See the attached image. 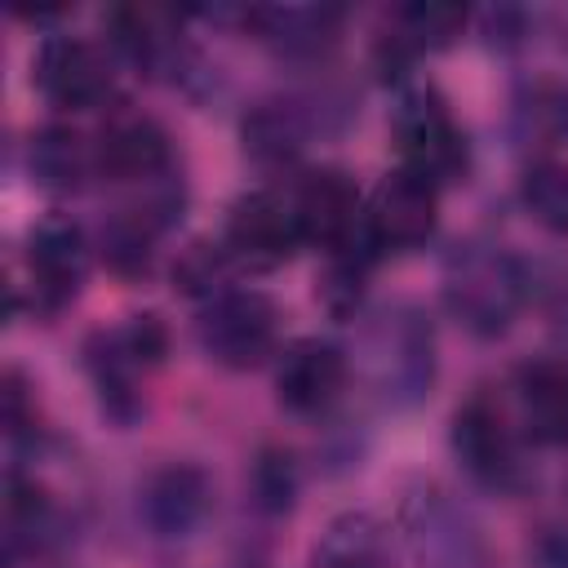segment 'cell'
Segmentation results:
<instances>
[{"label":"cell","mask_w":568,"mask_h":568,"mask_svg":"<svg viewBox=\"0 0 568 568\" xmlns=\"http://www.w3.org/2000/svg\"><path fill=\"white\" fill-rule=\"evenodd\" d=\"M359 342H355V368L368 386V395L386 413H408L435 390L439 373V346L435 324L417 302H386L368 315H359Z\"/></svg>","instance_id":"6da1fadb"},{"label":"cell","mask_w":568,"mask_h":568,"mask_svg":"<svg viewBox=\"0 0 568 568\" xmlns=\"http://www.w3.org/2000/svg\"><path fill=\"white\" fill-rule=\"evenodd\" d=\"M444 311L479 342L506 337L537 293V271L497 240H466L444 257Z\"/></svg>","instance_id":"7a4b0ae2"},{"label":"cell","mask_w":568,"mask_h":568,"mask_svg":"<svg viewBox=\"0 0 568 568\" xmlns=\"http://www.w3.org/2000/svg\"><path fill=\"white\" fill-rule=\"evenodd\" d=\"M390 142L399 155V169L435 182L439 191L466 178L470 169V142L457 124L448 98L426 80H404L395 111H390Z\"/></svg>","instance_id":"3957f363"},{"label":"cell","mask_w":568,"mask_h":568,"mask_svg":"<svg viewBox=\"0 0 568 568\" xmlns=\"http://www.w3.org/2000/svg\"><path fill=\"white\" fill-rule=\"evenodd\" d=\"M448 448L470 484L501 497L528 488V439L519 435L510 408L497 395L475 390L457 404L448 422Z\"/></svg>","instance_id":"277c9868"},{"label":"cell","mask_w":568,"mask_h":568,"mask_svg":"<svg viewBox=\"0 0 568 568\" xmlns=\"http://www.w3.org/2000/svg\"><path fill=\"white\" fill-rule=\"evenodd\" d=\"M93 266V240L89 231L67 217V213H49L27 231V248H22V284H9V306L18 311L22 293L36 320H53L62 315Z\"/></svg>","instance_id":"5b68a950"},{"label":"cell","mask_w":568,"mask_h":568,"mask_svg":"<svg viewBox=\"0 0 568 568\" xmlns=\"http://www.w3.org/2000/svg\"><path fill=\"white\" fill-rule=\"evenodd\" d=\"M195 342L204 359L226 373L262 368L280 355V306L262 288L231 284L217 297L200 302Z\"/></svg>","instance_id":"8992f818"},{"label":"cell","mask_w":568,"mask_h":568,"mask_svg":"<svg viewBox=\"0 0 568 568\" xmlns=\"http://www.w3.org/2000/svg\"><path fill=\"white\" fill-rule=\"evenodd\" d=\"M399 537L417 568H484L488 559L475 515L439 484H413L404 493Z\"/></svg>","instance_id":"52a82bcc"},{"label":"cell","mask_w":568,"mask_h":568,"mask_svg":"<svg viewBox=\"0 0 568 568\" xmlns=\"http://www.w3.org/2000/svg\"><path fill=\"white\" fill-rule=\"evenodd\" d=\"M302 222L288 191L253 186L235 195L222 226V248L235 262V271H275L297 257L302 248Z\"/></svg>","instance_id":"ba28073f"},{"label":"cell","mask_w":568,"mask_h":568,"mask_svg":"<svg viewBox=\"0 0 568 568\" xmlns=\"http://www.w3.org/2000/svg\"><path fill=\"white\" fill-rule=\"evenodd\" d=\"M115 53L84 36H44L31 58L36 93L58 111H98L115 98Z\"/></svg>","instance_id":"9c48e42d"},{"label":"cell","mask_w":568,"mask_h":568,"mask_svg":"<svg viewBox=\"0 0 568 568\" xmlns=\"http://www.w3.org/2000/svg\"><path fill=\"white\" fill-rule=\"evenodd\" d=\"M364 231L377 257H404L426 248L439 231V186L395 164L364 195Z\"/></svg>","instance_id":"30bf717a"},{"label":"cell","mask_w":568,"mask_h":568,"mask_svg":"<svg viewBox=\"0 0 568 568\" xmlns=\"http://www.w3.org/2000/svg\"><path fill=\"white\" fill-rule=\"evenodd\" d=\"M106 44L120 62L151 80H191L195 53L182 36V13L160 4H115L106 9Z\"/></svg>","instance_id":"8fae6325"},{"label":"cell","mask_w":568,"mask_h":568,"mask_svg":"<svg viewBox=\"0 0 568 568\" xmlns=\"http://www.w3.org/2000/svg\"><path fill=\"white\" fill-rule=\"evenodd\" d=\"M293 209L302 222V240L324 257L346 253L368 240L364 231V195L346 169H311L293 191Z\"/></svg>","instance_id":"7c38bea8"},{"label":"cell","mask_w":568,"mask_h":568,"mask_svg":"<svg viewBox=\"0 0 568 568\" xmlns=\"http://www.w3.org/2000/svg\"><path fill=\"white\" fill-rule=\"evenodd\" d=\"M213 510V484L195 462H164L138 488V524L151 541H191Z\"/></svg>","instance_id":"4fadbf2b"},{"label":"cell","mask_w":568,"mask_h":568,"mask_svg":"<svg viewBox=\"0 0 568 568\" xmlns=\"http://www.w3.org/2000/svg\"><path fill=\"white\" fill-rule=\"evenodd\" d=\"M351 382V355L328 337H297L275 355V404L293 417H324Z\"/></svg>","instance_id":"5bb4252c"},{"label":"cell","mask_w":568,"mask_h":568,"mask_svg":"<svg viewBox=\"0 0 568 568\" xmlns=\"http://www.w3.org/2000/svg\"><path fill=\"white\" fill-rule=\"evenodd\" d=\"M510 417L528 448H568V359H524L510 382Z\"/></svg>","instance_id":"9a60e30c"},{"label":"cell","mask_w":568,"mask_h":568,"mask_svg":"<svg viewBox=\"0 0 568 568\" xmlns=\"http://www.w3.org/2000/svg\"><path fill=\"white\" fill-rule=\"evenodd\" d=\"M470 18L475 13L466 4H448V0H413V4H399L390 13L386 36L377 40V67L386 75L404 80L417 58L444 53L448 44H457L462 31L470 27Z\"/></svg>","instance_id":"2e32d148"},{"label":"cell","mask_w":568,"mask_h":568,"mask_svg":"<svg viewBox=\"0 0 568 568\" xmlns=\"http://www.w3.org/2000/svg\"><path fill=\"white\" fill-rule=\"evenodd\" d=\"M315 129H324V111H315L311 98H262L240 120L244 155L257 169H293L302 151L311 146Z\"/></svg>","instance_id":"e0dca14e"},{"label":"cell","mask_w":568,"mask_h":568,"mask_svg":"<svg viewBox=\"0 0 568 568\" xmlns=\"http://www.w3.org/2000/svg\"><path fill=\"white\" fill-rule=\"evenodd\" d=\"M240 22L280 58L288 62H320L342 40L346 9L337 4H253Z\"/></svg>","instance_id":"ac0fdd59"},{"label":"cell","mask_w":568,"mask_h":568,"mask_svg":"<svg viewBox=\"0 0 568 568\" xmlns=\"http://www.w3.org/2000/svg\"><path fill=\"white\" fill-rule=\"evenodd\" d=\"M84 377L98 395V408L111 426L129 430L142 422L146 413V395H142V382H146V368L129 355V346L120 342L115 328H98L89 342H84Z\"/></svg>","instance_id":"d6986e66"},{"label":"cell","mask_w":568,"mask_h":568,"mask_svg":"<svg viewBox=\"0 0 568 568\" xmlns=\"http://www.w3.org/2000/svg\"><path fill=\"white\" fill-rule=\"evenodd\" d=\"M506 133L528 160L559 155L568 146V80L559 75H528L510 93Z\"/></svg>","instance_id":"ffe728a7"},{"label":"cell","mask_w":568,"mask_h":568,"mask_svg":"<svg viewBox=\"0 0 568 568\" xmlns=\"http://www.w3.org/2000/svg\"><path fill=\"white\" fill-rule=\"evenodd\" d=\"M27 173L49 195H75L98 178L93 142L71 124H44L27 142Z\"/></svg>","instance_id":"44dd1931"},{"label":"cell","mask_w":568,"mask_h":568,"mask_svg":"<svg viewBox=\"0 0 568 568\" xmlns=\"http://www.w3.org/2000/svg\"><path fill=\"white\" fill-rule=\"evenodd\" d=\"M315 568H390V532L368 510L328 519L315 541Z\"/></svg>","instance_id":"7402d4cb"},{"label":"cell","mask_w":568,"mask_h":568,"mask_svg":"<svg viewBox=\"0 0 568 568\" xmlns=\"http://www.w3.org/2000/svg\"><path fill=\"white\" fill-rule=\"evenodd\" d=\"M519 204L541 231L568 240V160L564 155L528 160L519 173Z\"/></svg>","instance_id":"603a6c76"},{"label":"cell","mask_w":568,"mask_h":568,"mask_svg":"<svg viewBox=\"0 0 568 568\" xmlns=\"http://www.w3.org/2000/svg\"><path fill=\"white\" fill-rule=\"evenodd\" d=\"M231 275H235V262L226 257L222 240H195L191 248L178 253L173 262V284L195 297V302H209L217 297L222 288H231Z\"/></svg>","instance_id":"cb8c5ba5"},{"label":"cell","mask_w":568,"mask_h":568,"mask_svg":"<svg viewBox=\"0 0 568 568\" xmlns=\"http://www.w3.org/2000/svg\"><path fill=\"white\" fill-rule=\"evenodd\" d=\"M253 506L262 515H288L297 501V462L284 448H262L253 462Z\"/></svg>","instance_id":"d4e9b609"},{"label":"cell","mask_w":568,"mask_h":568,"mask_svg":"<svg viewBox=\"0 0 568 568\" xmlns=\"http://www.w3.org/2000/svg\"><path fill=\"white\" fill-rule=\"evenodd\" d=\"M470 22L479 27V40H484L493 53H515V49H524L528 36H532V13L519 9V4H493V9L475 13Z\"/></svg>","instance_id":"484cf974"},{"label":"cell","mask_w":568,"mask_h":568,"mask_svg":"<svg viewBox=\"0 0 568 568\" xmlns=\"http://www.w3.org/2000/svg\"><path fill=\"white\" fill-rule=\"evenodd\" d=\"M120 342L129 346V355L146 368V373H155L160 364H164V355H169V324L155 315V311H142V315H129L120 328Z\"/></svg>","instance_id":"4316f807"},{"label":"cell","mask_w":568,"mask_h":568,"mask_svg":"<svg viewBox=\"0 0 568 568\" xmlns=\"http://www.w3.org/2000/svg\"><path fill=\"white\" fill-rule=\"evenodd\" d=\"M528 564L532 568H568V524L541 528L528 546Z\"/></svg>","instance_id":"83f0119b"}]
</instances>
